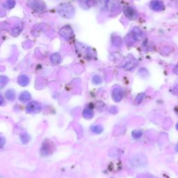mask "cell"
I'll return each instance as SVG.
<instances>
[{
	"label": "cell",
	"mask_w": 178,
	"mask_h": 178,
	"mask_svg": "<svg viewBox=\"0 0 178 178\" xmlns=\"http://www.w3.org/2000/svg\"><path fill=\"white\" fill-rule=\"evenodd\" d=\"M7 82H8V78L7 77L2 76L1 78H0V84H1L2 87L4 86Z\"/></svg>",
	"instance_id": "cell-18"
},
{
	"label": "cell",
	"mask_w": 178,
	"mask_h": 178,
	"mask_svg": "<svg viewBox=\"0 0 178 178\" xmlns=\"http://www.w3.org/2000/svg\"><path fill=\"white\" fill-rule=\"evenodd\" d=\"M21 140H22L24 143H26L27 142H29V137L26 134H23L22 136H21Z\"/></svg>",
	"instance_id": "cell-17"
},
{
	"label": "cell",
	"mask_w": 178,
	"mask_h": 178,
	"mask_svg": "<svg viewBox=\"0 0 178 178\" xmlns=\"http://www.w3.org/2000/svg\"><path fill=\"white\" fill-rule=\"evenodd\" d=\"M107 7L109 11H114L119 8L118 0H107Z\"/></svg>",
	"instance_id": "cell-9"
},
{
	"label": "cell",
	"mask_w": 178,
	"mask_h": 178,
	"mask_svg": "<svg viewBox=\"0 0 178 178\" xmlns=\"http://www.w3.org/2000/svg\"><path fill=\"white\" fill-rule=\"evenodd\" d=\"M176 129L178 130V123H177V125H176Z\"/></svg>",
	"instance_id": "cell-24"
},
{
	"label": "cell",
	"mask_w": 178,
	"mask_h": 178,
	"mask_svg": "<svg viewBox=\"0 0 178 178\" xmlns=\"http://www.w3.org/2000/svg\"><path fill=\"white\" fill-rule=\"evenodd\" d=\"M124 13L125 16L129 20H134L137 17V13L134 8L130 7H127L124 9Z\"/></svg>",
	"instance_id": "cell-6"
},
{
	"label": "cell",
	"mask_w": 178,
	"mask_h": 178,
	"mask_svg": "<svg viewBox=\"0 0 178 178\" xmlns=\"http://www.w3.org/2000/svg\"><path fill=\"white\" fill-rule=\"evenodd\" d=\"M7 7L9 8H13L15 5H16V2L13 1V0H8L7 2Z\"/></svg>",
	"instance_id": "cell-20"
},
{
	"label": "cell",
	"mask_w": 178,
	"mask_h": 178,
	"mask_svg": "<svg viewBox=\"0 0 178 178\" xmlns=\"http://www.w3.org/2000/svg\"><path fill=\"white\" fill-rule=\"evenodd\" d=\"M90 129L93 132L96 134H99L103 131V128L100 125H93L91 127H90Z\"/></svg>",
	"instance_id": "cell-15"
},
{
	"label": "cell",
	"mask_w": 178,
	"mask_h": 178,
	"mask_svg": "<svg viewBox=\"0 0 178 178\" xmlns=\"http://www.w3.org/2000/svg\"><path fill=\"white\" fill-rule=\"evenodd\" d=\"M50 61L54 65L59 64L61 61V56H60V54L58 53H54L50 56Z\"/></svg>",
	"instance_id": "cell-10"
},
{
	"label": "cell",
	"mask_w": 178,
	"mask_h": 178,
	"mask_svg": "<svg viewBox=\"0 0 178 178\" xmlns=\"http://www.w3.org/2000/svg\"><path fill=\"white\" fill-rule=\"evenodd\" d=\"M174 72L176 74H178V63L176 66V68H175V69H174Z\"/></svg>",
	"instance_id": "cell-21"
},
{
	"label": "cell",
	"mask_w": 178,
	"mask_h": 178,
	"mask_svg": "<svg viewBox=\"0 0 178 178\" xmlns=\"http://www.w3.org/2000/svg\"><path fill=\"white\" fill-rule=\"evenodd\" d=\"M130 162L134 167H141L146 165V158L143 155H137L131 159Z\"/></svg>",
	"instance_id": "cell-3"
},
{
	"label": "cell",
	"mask_w": 178,
	"mask_h": 178,
	"mask_svg": "<svg viewBox=\"0 0 178 178\" xmlns=\"http://www.w3.org/2000/svg\"><path fill=\"white\" fill-rule=\"evenodd\" d=\"M58 13L61 16L65 18H70L74 16L75 10L71 5L68 4H63L57 8Z\"/></svg>",
	"instance_id": "cell-1"
},
{
	"label": "cell",
	"mask_w": 178,
	"mask_h": 178,
	"mask_svg": "<svg viewBox=\"0 0 178 178\" xmlns=\"http://www.w3.org/2000/svg\"><path fill=\"white\" fill-rule=\"evenodd\" d=\"M19 99L21 102H28L30 99H31V95H30L29 93L25 91L21 93Z\"/></svg>",
	"instance_id": "cell-12"
},
{
	"label": "cell",
	"mask_w": 178,
	"mask_h": 178,
	"mask_svg": "<svg viewBox=\"0 0 178 178\" xmlns=\"http://www.w3.org/2000/svg\"><path fill=\"white\" fill-rule=\"evenodd\" d=\"M42 108L41 104L37 102H31L26 106V111L30 113H36L40 112Z\"/></svg>",
	"instance_id": "cell-4"
},
{
	"label": "cell",
	"mask_w": 178,
	"mask_h": 178,
	"mask_svg": "<svg viewBox=\"0 0 178 178\" xmlns=\"http://www.w3.org/2000/svg\"><path fill=\"white\" fill-rule=\"evenodd\" d=\"M132 135H133L134 138H138L141 137V135H142V132L141 131H134L133 133H132Z\"/></svg>",
	"instance_id": "cell-19"
},
{
	"label": "cell",
	"mask_w": 178,
	"mask_h": 178,
	"mask_svg": "<svg viewBox=\"0 0 178 178\" xmlns=\"http://www.w3.org/2000/svg\"><path fill=\"white\" fill-rule=\"evenodd\" d=\"M29 78L25 75H20L18 78V84L22 86H26L29 84Z\"/></svg>",
	"instance_id": "cell-11"
},
{
	"label": "cell",
	"mask_w": 178,
	"mask_h": 178,
	"mask_svg": "<svg viewBox=\"0 0 178 178\" xmlns=\"http://www.w3.org/2000/svg\"><path fill=\"white\" fill-rule=\"evenodd\" d=\"M83 116L86 119H90L93 116V111L89 108H85L83 111Z\"/></svg>",
	"instance_id": "cell-13"
},
{
	"label": "cell",
	"mask_w": 178,
	"mask_h": 178,
	"mask_svg": "<svg viewBox=\"0 0 178 178\" xmlns=\"http://www.w3.org/2000/svg\"><path fill=\"white\" fill-rule=\"evenodd\" d=\"M123 97V90L120 88H116L113 90L112 91V98L116 102L121 101Z\"/></svg>",
	"instance_id": "cell-8"
},
{
	"label": "cell",
	"mask_w": 178,
	"mask_h": 178,
	"mask_svg": "<svg viewBox=\"0 0 178 178\" xmlns=\"http://www.w3.org/2000/svg\"><path fill=\"white\" fill-rule=\"evenodd\" d=\"M176 151L178 152V144L177 145L176 147Z\"/></svg>",
	"instance_id": "cell-23"
},
{
	"label": "cell",
	"mask_w": 178,
	"mask_h": 178,
	"mask_svg": "<svg viewBox=\"0 0 178 178\" xmlns=\"http://www.w3.org/2000/svg\"><path fill=\"white\" fill-rule=\"evenodd\" d=\"M2 141H3V137H2ZM3 143H4V142H3V141H2V146H3Z\"/></svg>",
	"instance_id": "cell-25"
},
{
	"label": "cell",
	"mask_w": 178,
	"mask_h": 178,
	"mask_svg": "<svg viewBox=\"0 0 178 178\" xmlns=\"http://www.w3.org/2000/svg\"><path fill=\"white\" fill-rule=\"evenodd\" d=\"M93 82L95 84H99L102 82L101 78L99 77L98 75H95L93 77Z\"/></svg>",
	"instance_id": "cell-16"
},
{
	"label": "cell",
	"mask_w": 178,
	"mask_h": 178,
	"mask_svg": "<svg viewBox=\"0 0 178 178\" xmlns=\"http://www.w3.org/2000/svg\"><path fill=\"white\" fill-rule=\"evenodd\" d=\"M29 5L33 10L36 12H43L46 9L45 3L41 0H30Z\"/></svg>",
	"instance_id": "cell-2"
},
{
	"label": "cell",
	"mask_w": 178,
	"mask_h": 178,
	"mask_svg": "<svg viewBox=\"0 0 178 178\" xmlns=\"http://www.w3.org/2000/svg\"><path fill=\"white\" fill-rule=\"evenodd\" d=\"M59 34L61 36H62L63 38H64L65 39H69L70 38L72 35H73V31L70 28V26H65L64 27L60 30L59 31Z\"/></svg>",
	"instance_id": "cell-5"
},
{
	"label": "cell",
	"mask_w": 178,
	"mask_h": 178,
	"mask_svg": "<svg viewBox=\"0 0 178 178\" xmlns=\"http://www.w3.org/2000/svg\"><path fill=\"white\" fill-rule=\"evenodd\" d=\"M150 7L152 10L155 11H161L164 9V6L163 3L158 0H154L152 1L150 4Z\"/></svg>",
	"instance_id": "cell-7"
},
{
	"label": "cell",
	"mask_w": 178,
	"mask_h": 178,
	"mask_svg": "<svg viewBox=\"0 0 178 178\" xmlns=\"http://www.w3.org/2000/svg\"><path fill=\"white\" fill-rule=\"evenodd\" d=\"M81 2H83V3H87L89 1H90V0H80Z\"/></svg>",
	"instance_id": "cell-22"
},
{
	"label": "cell",
	"mask_w": 178,
	"mask_h": 178,
	"mask_svg": "<svg viewBox=\"0 0 178 178\" xmlns=\"http://www.w3.org/2000/svg\"><path fill=\"white\" fill-rule=\"evenodd\" d=\"M6 98H7L8 100L13 101V99L16 98V94H15V92L13 90H8L6 93Z\"/></svg>",
	"instance_id": "cell-14"
}]
</instances>
